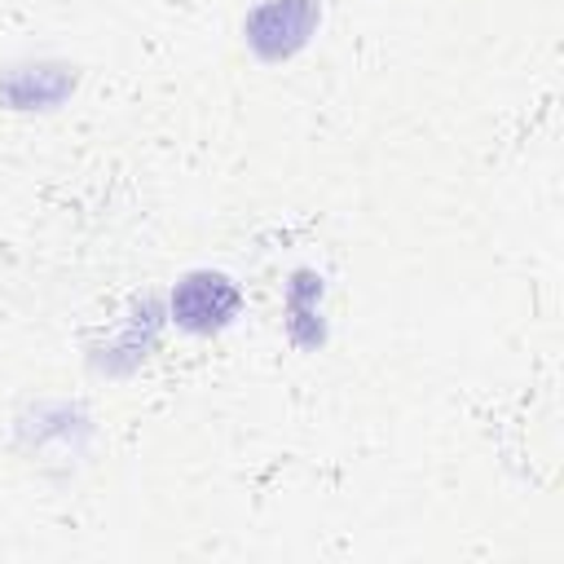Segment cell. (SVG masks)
I'll list each match as a JSON object with an SVG mask.
<instances>
[{"instance_id":"1","label":"cell","mask_w":564,"mask_h":564,"mask_svg":"<svg viewBox=\"0 0 564 564\" xmlns=\"http://www.w3.org/2000/svg\"><path fill=\"white\" fill-rule=\"evenodd\" d=\"M234 304H238V295H234V286L220 273H194V278H185L181 291H176V300H172L176 317L185 326H194V330L220 326L234 313Z\"/></svg>"},{"instance_id":"2","label":"cell","mask_w":564,"mask_h":564,"mask_svg":"<svg viewBox=\"0 0 564 564\" xmlns=\"http://www.w3.org/2000/svg\"><path fill=\"white\" fill-rule=\"evenodd\" d=\"M313 22V0H269L256 18H251V44L269 57L286 53V44L295 48L304 40Z\"/></svg>"}]
</instances>
